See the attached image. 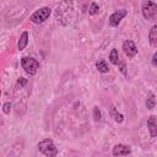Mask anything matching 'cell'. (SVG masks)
Masks as SVG:
<instances>
[{
  "mask_svg": "<svg viewBox=\"0 0 157 157\" xmlns=\"http://www.w3.org/2000/svg\"><path fill=\"white\" fill-rule=\"evenodd\" d=\"M155 105H156V97L152 92H148L147 98H146V108L151 110V109L155 108Z\"/></svg>",
  "mask_w": 157,
  "mask_h": 157,
  "instance_id": "4fadbf2b",
  "label": "cell"
},
{
  "mask_svg": "<svg viewBox=\"0 0 157 157\" xmlns=\"http://www.w3.org/2000/svg\"><path fill=\"white\" fill-rule=\"evenodd\" d=\"M0 96H1V90H0Z\"/></svg>",
  "mask_w": 157,
  "mask_h": 157,
  "instance_id": "44dd1931",
  "label": "cell"
},
{
  "mask_svg": "<svg viewBox=\"0 0 157 157\" xmlns=\"http://www.w3.org/2000/svg\"><path fill=\"white\" fill-rule=\"evenodd\" d=\"M152 65H153V66L157 65V53H155L153 56H152Z\"/></svg>",
  "mask_w": 157,
  "mask_h": 157,
  "instance_id": "ffe728a7",
  "label": "cell"
},
{
  "mask_svg": "<svg viewBox=\"0 0 157 157\" xmlns=\"http://www.w3.org/2000/svg\"><path fill=\"white\" fill-rule=\"evenodd\" d=\"M38 150L47 157H56L58 155V148L54 145L53 140L50 139H44L38 142Z\"/></svg>",
  "mask_w": 157,
  "mask_h": 157,
  "instance_id": "6da1fadb",
  "label": "cell"
},
{
  "mask_svg": "<svg viewBox=\"0 0 157 157\" xmlns=\"http://www.w3.org/2000/svg\"><path fill=\"white\" fill-rule=\"evenodd\" d=\"M99 12V6H98V4L97 2H92L91 4V6H90V9H88V13L90 15H97Z\"/></svg>",
  "mask_w": 157,
  "mask_h": 157,
  "instance_id": "9a60e30c",
  "label": "cell"
},
{
  "mask_svg": "<svg viewBox=\"0 0 157 157\" xmlns=\"http://www.w3.org/2000/svg\"><path fill=\"white\" fill-rule=\"evenodd\" d=\"M21 66L26 74L33 76L37 74V71L39 69V61L33 58H29V56H23V58H21Z\"/></svg>",
  "mask_w": 157,
  "mask_h": 157,
  "instance_id": "7a4b0ae2",
  "label": "cell"
},
{
  "mask_svg": "<svg viewBox=\"0 0 157 157\" xmlns=\"http://www.w3.org/2000/svg\"><path fill=\"white\" fill-rule=\"evenodd\" d=\"M26 82H27V80L26 78H23V77H21L18 81H17V86H23V85H26Z\"/></svg>",
  "mask_w": 157,
  "mask_h": 157,
  "instance_id": "d6986e66",
  "label": "cell"
},
{
  "mask_svg": "<svg viewBox=\"0 0 157 157\" xmlns=\"http://www.w3.org/2000/svg\"><path fill=\"white\" fill-rule=\"evenodd\" d=\"M128 15V11L124 10V9H120V10H117L114 11L110 16H109V25L112 27H118L121 22V20Z\"/></svg>",
  "mask_w": 157,
  "mask_h": 157,
  "instance_id": "5b68a950",
  "label": "cell"
},
{
  "mask_svg": "<svg viewBox=\"0 0 157 157\" xmlns=\"http://www.w3.org/2000/svg\"><path fill=\"white\" fill-rule=\"evenodd\" d=\"M141 12L145 20H153L157 15V4L153 1H145L141 6Z\"/></svg>",
  "mask_w": 157,
  "mask_h": 157,
  "instance_id": "277c9868",
  "label": "cell"
},
{
  "mask_svg": "<svg viewBox=\"0 0 157 157\" xmlns=\"http://www.w3.org/2000/svg\"><path fill=\"white\" fill-rule=\"evenodd\" d=\"M118 65H120V71H121V74L123 75H126V70H125V64L124 63H120L119 61V64Z\"/></svg>",
  "mask_w": 157,
  "mask_h": 157,
  "instance_id": "ac0fdd59",
  "label": "cell"
},
{
  "mask_svg": "<svg viewBox=\"0 0 157 157\" xmlns=\"http://www.w3.org/2000/svg\"><path fill=\"white\" fill-rule=\"evenodd\" d=\"M123 50H124V54L129 58V59H132L136 54H137V47L136 44L130 40V39H126L124 43H123Z\"/></svg>",
  "mask_w": 157,
  "mask_h": 157,
  "instance_id": "8992f818",
  "label": "cell"
},
{
  "mask_svg": "<svg viewBox=\"0 0 157 157\" xmlns=\"http://www.w3.org/2000/svg\"><path fill=\"white\" fill-rule=\"evenodd\" d=\"M109 61L113 65H118L119 64V53L117 49H112L110 54H109Z\"/></svg>",
  "mask_w": 157,
  "mask_h": 157,
  "instance_id": "5bb4252c",
  "label": "cell"
},
{
  "mask_svg": "<svg viewBox=\"0 0 157 157\" xmlns=\"http://www.w3.org/2000/svg\"><path fill=\"white\" fill-rule=\"evenodd\" d=\"M28 44V32L25 31L22 32V34L20 36V39H18V43H17V48L18 50H23Z\"/></svg>",
  "mask_w": 157,
  "mask_h": 157,
  "instance_id": "30bf717a",
  "label": "cell"
},
{
  "mask_svg": "<svg viewBox=\"0 0 157 157\" xmlns=\"http://www.w3.org/2000/svg\"><path fill=\"white\" fill-rule=\"evenodd\" d=\"M109 114H110V117H112L117 123H123V121H124V117H123V114L119 113L113 105H112L110 109H109Z\"/></svg>",
  "mask_w": 157,
  "mask_h": 157,
  "instance_id": "7c38bea8",
  "label": "cell"
},
{
  "mask_svg": "<svg viewBox=\"0 0 157 157\" xmlns=\"http://www.w3.org/2000/svg\"><path fill=\"white\" fill-rule=\"evenodd\" d=\"M2 112L5 114H10V112H11V103L10 102H6L2 104Z\"/></svg>",
  "mask_w": 157,
  "mask_h": 157,
  "instance_id": "e0dca14e",
  "label": "cell"
},
{
  "mask_svg": "<svg viewBox=\"0 0 157 157\" xmlns=\"http://www.w3.org/2000/svg\"><path fill=\"white\" fill-rule=\"evenodd\" d=\"M96 69L102 74H107L109 71V66L104 59H99L96 61Z\"/></svg>",
  "mask_w": 157,
  "mask_h": 157,
  "instance_id": "8fae6325",
  "label": "cell"
},
{
  "mask_svg": "<svg viewBox=\"0 0 157 157\" xmlns=\"http://www.w3.org/2000/svg\"><path fill=\"white\" fill-rule=\"evenodd\" d=\"M147 128L150 131L151 137H156L157 135V121H156V117L155 115H150L147 119Z\"/></svg>",
  "mask_w": 157,
  "mask_h": 157,
  "instance_id": "ba28073f",
  "label": "cell"
},
{
  "mask_svg": "<svg viewBox=\"0 0 157 157\" xmlns=\"http://www.w3.org/2000/svg\"><path fill=\"white\" fill-rule=\"evenodd\" d=\"M148 40L153 48L157 47V26L156 25H153L148 32Z\"/></svg>",
  "mask_w": 157,
  "mask_h": 157,
  "instance_id": "9c48e42d",
  "label": "cell"
},
{
  "mask_svg": "<svg viewBox=\"0 0 157 157\" xmlns=\"http://www.w3.org/2000/svg\"><path fill=\"white\" fill-rule=\"evenodd\" d=\"M50 13H52V9L44 6V7H40L39 10H36L31 15L29 20H31V22H33L36 25H39V23H43L45 20H48V17L50 16Z\"/></svg>",
  "mask_w": 157,
  "mask_h": 157,
  "instance_id": "3957f363",
  "label": "cell"
},
{
  "mask_svg": "<svg viewBox=\"0 0 157 157\" xmlns=\"http://www.w3.org/2000/svg\"><path fill=\"white\" fill-rule=\"evenodd\" d=\"M112 153H113V156H115V157H124V156H128V155L131 153V148H130L129 146H126V145L118 144V145H115V146L113 147Z\"/></svg>",
  "mask_w": 157,
  "mask_h": 157,
  "instance_id": "52a82bcc",
  "label": "cell"
},
{
  "mask_svg": "<svg viewBox=\"0 0 157 157\" xmlns=\"http://www.w3.org/2000/svg\"><path fill=\"white\" fill-rule=\"evenodd\" d=\"M93 119H94L96 121H99V120L102 119L101 110H99V108H98L97 105H94V107H93Z\"/></svg>",
  "mask_w": 157,
  "mask_h": 157,
  "instance_id": "2e32d148",
  "label": "cell"
}]
</instances>
